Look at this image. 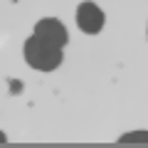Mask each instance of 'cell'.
<instances>
[{"mask_svg":"<svg viewBox=\"0 0 148 148\" xmlns=\"http://www.w3.org/2000/svg\"><path fill=\"white\" fill-rule=\"evenodd\" d=\"M121 143H148V131H131L119 138Z\"/></svg>","mask_w":148,"mask_h":148,"instance_id":"4","label":"cell"},{"mask_svg":"<svg viewBox=\"0 0 148 148\" xmlns=\"http://www.w3.org/2000/svg\"><path fill=\"white\" fill-rule=\"evenodd\" d=\"M25 59L32 69H40V72H52L62 64L64 54H62V47L47 42L42 37L32 35L30 40L25 42Z\"/></svg>","mask_w":148,"mask_h":148,"instance_id":"1","label":"cell"},{"mask_svg":"<svg viewBox=\"0 0 148 148\" xmlns=\"http://www.w3.org/2000/svg\"><path fill=\"white\" fill-rule=\"evenodd\" d=\"M0 143H8V136H5L3 131H0Z\"/></svg>","mask_w":148,"mask_h":148,"instance_id":"5","label":"cell"},{"mask_svg":"<svg viewBox=\"0 0 148 148\" xmlns=\"http://www.w3.org/2000/svg\"><path fill=\"white\" fill-rule=\"evenodd\" d=\"M35 35L42 37V40H47V42H52V45H57V47H64V45L69 42L67 27L59 20H54V17H42V20L35 25Z\"/></svg>","mask_w":148,"mask_h":148,"instance_id":"3","label":"cell"},{"mask_svg":"<svg viewBox=\"0 0 148 148\" xmlns=\"http://www.w3.org/2000/svg\"><path fill=\"white\" fill-rule=\"evenodd\" d=\"M104 12H101L99 5H94V3H82L79 8H77V25H79L82 32H86V35H96V32H101V27H104Z\"/></svg>","mask_w":148,"mask_h":148,"instance_id":"2","label":"cell"}]
</instances>
